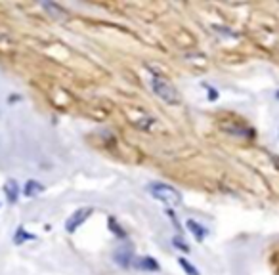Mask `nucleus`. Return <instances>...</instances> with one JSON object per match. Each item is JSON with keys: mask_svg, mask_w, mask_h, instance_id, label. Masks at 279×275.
Segmentation results:
<instances>
[{"mask_svg": "<svg viewBox=\"0 0 279 275\" xmlns=\"http://www.w3.org/2000/svg\"><path fill=\"white\" fill-rule=\"evenodd\" d=\"M92 212H94V210H92L90 206L79 208L77 212H73L69 218H67V222H65V229H67L69 233H75V231H77V229H79V227H81V225L85 224L86 220L90 218V214Z\"/></svg>", "mask_w": 279, "mask_h": 275, "instance_id": "nucleus-3", "label": "nucleus"}, {"mask_svg": "<svg viewBox=\"0 0 279 275\" xmlns=\"http://www.w3.org/2000/svg\"><path fill=\"white\" fill-rule=\"evenodd\" d=\"M186 225H187L189 233L193 235L197 243H203L206 239V235H208V229H206L203 224H199L197 220H191V218H189V220H186Z\"/></svg>", "mask_w": 279, "mask_h": 275, "instance_id": "nucleus-5", "label": "nucleus"}, {"mask_svg": "<svg viewBox=\"0 0 279 275\" xmlns=\"http://www.w3.org/2000/svg\"><path fill=\"white\" fill-rule=\"evenodd\" d=\"M35 235H33V233H27V231H25V227H17V229H15V233H13V243H15V245H23L25 241H35Z\"/></svg>", "mask_w": 279, "mask_h": 275, "instance_id": "nucleus-9", "label": "nucleus"}, {"mask_svg": "<svg viewBox=\"0 0 279 275\" xmlns=\"http://www.w3.org/2000/svg\"><path fill=\"white\" fill-rule=\"evenodd\" d=\"M109 225H113V227H115L113 231H115L117 235H124V231H121V227H119V225L115 224V220H113V218H111V220H109Z\"/></svg>", "mask_w": 279, "mask_h": 275, "instance_id": "nucleus-12", "label": "nucleus"}, {"mask_svg": "<svg viewBox=\"0 0 279 275\" xmlns=\"http://www.w3.org/2000/svg\"><path fill=\"white\" fill-rule=\"evenodd\" d=\"M151 88H153L155 96H159L165 103H170V105L180 103V96H178L176 88L172 86L169 80H165L161 75H153V78H151Z\"/></svg>", "mask_w": 279, "mask_h": 275, "instance_id": "nucleus-2", "label": "nucleus"}, {"mask_svg": "<svg viewBox=\"0 0 279 275\" xmlns=\"http://www.w3.org/2000/svg\"><path fill=\"white\" fill-rule=\"evenodd\" d=\"M113 260L119 264L121 268H130L134 264V249L130 245H121L119 249L113 252Z\"/></svg>", "mask_w": 279, "mask_h": 275, "instance_id": "nucleus-4", "label": "nucleus"}, {"mask_svg": "<svg viewBox=\"0 0 279 275\" xmlns=\"http://www.w3.org/2000/svg\"><path fill=\"white\" fill-rule=\"evenodd\" d=\"M147 191H149L157 201L169 205V206H180V205H182V193L176 188L169 186V184H161V182L149 184V186H147Z\"/></svg>", "mask_w": 279, "mask_h": 275, "instance_id": "nucleus-1", "label": "nucleus"}, {"mask_svg": "<svg viewBox=\"0 0 279 275\" xmlns=\"http://www.w3.org/2000/svg\"><path fill=\"white\" fill-rule=\"evenodd\" d=\"M44 184H40L38 180H27L25 182V188H23V193H25V197H37V195H40L42 191H44Z\"/></svg>", "mask_w": 279, "mask_h": 275, "instance_id": "nucleus-8", "label": "nucleus"}, {"mask_svg": "<svg viewBox=\"0 0 279 275\" xmlns=\"http://www.w3.org/2000/svg\"><path fill=\"white\" fill-rule=\"evenodd\" d=\"M134 268L138 270H144V272H159L161 266L153 256H140V258H134Z\"/></svg>", "mask_w": 279, "mask_h": 275, "instance_id": "nucleus-6", "label": "nucleus"}, {"mask_svg": "<svg viewBox=\"0 0 279 275\" xmlns=\"http://www.w3.org/2000/svg\"><path fill=\"white\" fill-rule=\"evenodd\" d=\"M178 264H180V268H182L187 275H201L199 274V270H197V268H195L189 260H186V258H178Z\"/></svg>", "mask_w": 279, "mask_h": 275, "instance_id": "nucleus-10", "label": "nucleus"}, {"mask_svg": "<svg viewBox=\"0 0 279 275\" xmlns=\"http://www.w3.org/2000/svg\"><path fill=\"white\" fill-rule=\"evenodd\" d=\"M4 195H6V199L10 205H15L17 199H19V184H17V180H13L10 178L6 184H4Z\"/></svg>", "mask_w": 279, "mask_h": 275, "instance_id": "nucleus-7", "label": "nucleus"}, {"mask_svg": "<svg viewBox=\"0 0 279 275\" xmlns=\"http://www.w3.org/2000/svg\"><path fill=\"white\" fill-rule=\"evenodd\" d=\"M172 245H174V247H176L178 250L186 252V254L189 252V247H187V243H186L182 237H178V235H176V237H172Z\"/></svg>", "mask_w": 279, "mask_h": 275, "instance_id": "nucleus-11", "label": "nucleus"}]
</instances>
